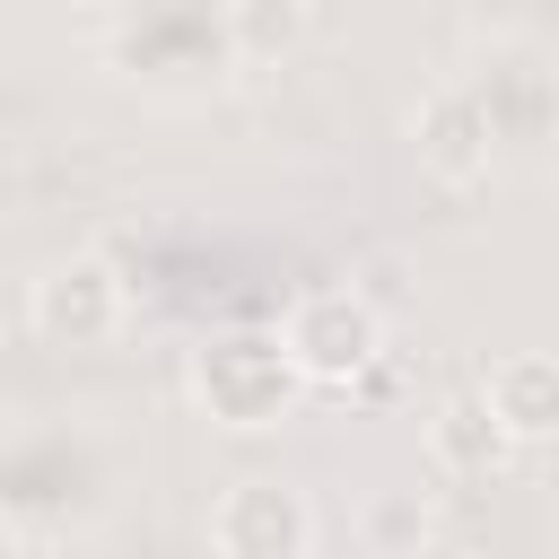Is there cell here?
Wrapping results in <instances>:
<instances>
[{"instance_id": "cell-1", "label": "cell", "mask_w": 559, "mask_h": 559, "mask_svg": "<svg viewBox=\"0 0 559 559\" xmlns=\"http://www.w3.org/2000/svg\"><path fill=\"white\" fill-rule=\"evenodd\" d=\"M280 349H288L297 384H349L384 358V314L358 288H306L280 314Z\"/></svg>"}, {"instance_id": "cell-2", "label": "cell", "mask_w": 559, "mask_h": 559, "mask_svg": "<svg viewBox=\"0 0 559 559\" xmlns=\"http://www.w3.org/2000/svg\"><path fill=\"white\" fill-rule=\"evenodd\" d=\"M122 314H131V288L114 280V262H105L96 245L61 253V262L26 288V323H35L44 341H70V349L114 341V332H122Z\"/></svg>"}, {"instance_id": "cell-3", "label": "cell", "mask_w": 559, "mask_h": 559, "mask_svg": "<svg viewBox=\"0 0 559 559\" xmlns=\"http://www.w3.org/2000/svg\"><path fill=\"white\" fill-rule=\"evenodd\" d=\"M192 384H201V402L227 419V428H262V419H280V402H288V384H297V367H288V349H280V332L271 341H253V332H236V341H218V349H201V367H192Z\"/></svg>"}, {"instance_id": "cell-4", "label": "cell", "mask_w": 559, "mask_h": 559, "mask_svg": "<svg viewBox=\"0 0 559 559\" xmlns=\"http://www.w3.org/2000/svg\"><path fill=\"white\" fill-rule=\"evenodd\" d=\"M210 542L236 550V559H271V550H314V515L297 489H271V480H245L210 507Z\"/></svg>"}, {"instance_id": "cell-5", "label": "cell", "mask_w": 559, "mask_h": 559, "mask_svg": "<svg viewBox=\"0 0 559 559\" xmlns=\"http://www.w3.org/2000/svg\"><path fill=\"white\" fill-rule=\"evenodd\" d=\"M480 402L498 411V428L515 445H550L559 437V358L550 349H507L489 376H480Z\"/></svg>"}, {"instance_id": "cell-6", "label": "cell", "mask_w": 559, "mask_h": 559, "mask_svg": "<svg viewBox=\"0 0 559 559\" xmlns=\"http://www.w3.org/2000/svg\"><path fill=\"white\" fill-rule=\"evenodd\" d=\"M498 445H515V437L498 428V411H489L480 393H463V402H445V411H437V454H445L454 472H480V463H498Z\"/></svg>"}]
</instances>
